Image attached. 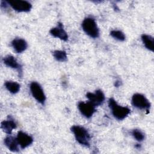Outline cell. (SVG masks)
Masks as SVG:
<instances>
[{
    "label": "cell",
    "instance_id": "obj_19",
    "mask_svg": "<svg viewBox=\"0 0 154 154\" xmlns=\"http://www.w3.org/2000/svg\"><path fill=\"white\" fill-rule=\"evenodd\" d=\"M132 135L134 138L138 141H142L144 139V134L140 129H134L132 132Z\"/></svg>",
    "mask_w": 154,
    "mask_h": 154
},
{
    "label": "cell",
    "instance_id": "obj_17",
    "mask_svg": "<svg viewBox=\"0 0 154 154\" xmlns=\"http://www.w3.org/2000/svg\"><path fill=\"white\" fill-rule=\"evenodd\" d=\"M53 56L57 61L60 62H64L67 60V54L64 51L56 50L54 51Z\"/></svg>",
    "mask_w": 154,
    "mask_h": 154
},
{
    "label": "cell",
    "instance_id": "obj_5",
    "mask_svg": "<svg viewBox=\"0 0 154 154\" xmlns=\"http://www.w3.org/2000/svg\"><path fill=\"white\" fill-rule=\"evenodd\" d=\"M31 93L35 99L43 105L46 100V96L41 85L37 82H32L29 86Z\"/></svg>",
    "mask_w": 154,
    "mask_h": 154
},
{
    "label": "cell",
    "instance_id": "obj_4",
    "mask_svg": "<svg viewBox=\"0 0 154 154\" xmlns=\"http://www.w3.org/2000/svg\"><path fill=\"white\" fill-rule=\"evenodd\" d=\"M132 105L140 109L149 111L150 108V103L149 100L142 94L135 93L132 97Z\"/></svg>",
    "mask_w": 154,
    "mask_h": 154
},
{
    "label": "cell",
    "instance_id": "obj_9",
    "mask_svg": "<svg viewBox=\"0 0 154 154\" xmlns=\"http://www.w3.org/2000/svg\"><path fill=\"white\" fill-rule=\"evenodd\" d=\"M17 140L21 149H25L33 142V138L31 136L22 132L19 131L17 135Z\"/></svg>",
    "mask_w": 154,
    "mask_h": 154
},
{
    "label": "cell",
    "instance_id": "obj_11",
    "mask_svg": "<svg viewBox=\"0 0 154 154\" xmlns=\"http://www.w3.org/2000/svg\"><path fill=\"white\" fill-rule=\"evenodd\" d=\"M11 45L17 53H21L26 50L28 45L26 42L22 38H16L11 42Z\"/></svg>",
    "mask_w": 154,
    "mask_h": 154
},
{
    "label": "cell",
    "instance_id": "obj_10",
    "mask_svg": "<svg viewBox=\"0 0 154 154\" xmlns=\"http://www.w3.org/2000/svg\"><path fill=\"white\" fill-rule=\"evenodd\" d=\"M49 32L52 36L64 41L68 40V35L63 28V25L60 22H58L57 26L52 28Z\"/></svg>",
    "mask_w": 154,
    "mask_h": 154
},
{
    "label": "cell",
    "instance_id": "obj_14",
    "mask_svg": "<svg viewBox=\"0 0 154 154\" xmlns=\"http://www.w3.org/2000/svg\"><path fill=\"white\" fill-rule=\"evenodd\" d=\"M17 127L16 123L10 117H8V119L4 120L1 123V128L2 131L7 134H10L14 129Z\"/></svg>",
    "mask_w": 154,
    "mask_h": 154
},
{
    "label": "cell",
    "instance_id": "obj_18",
    "mask_svg": "<svg viewBox=\"0 0 154 154\" xmlns=\"http://www.w3.org/2000/svg\"><path fill=\"white\" fill-rule=\"evenodd\" d=\"M110 35L111 37H112L114 38L119 40L123 42L125 40V34L119 30H112L110 32Z\"/></svg>",
    "mask_w": 154,
    "mask_h": 154
},
{
    "label": "cell",
    "instance_id": "obj_7",
    "mask_svg": "<svg viewBox=\"0 0 154 154\" xmlns=\"http://www.w3.org/2000/svg\"><path fill=\"white\" fill-rule=\"evenodd\" d=\"M78 107L81 113L88 119L90 118L96 112V106L90 101L87 102H79L78 104Z\"/></svg>",
    "mask_w": 154,
    "mask_h": 154
},
{
    "label": "cell",
    "instance_id": "obj_8",
    "mask_svg": "<svg viewBox=\"0 0 154 154\" xmlns=\"http://www.w3.org/2000/svg\"><path fill=\"white\" fill-rule=\"evenodd\" d=\"M86 97L96 106L102 105L105 100V95L100 90H97L94 93L88 92L87 93Z\"/></svg>",
    "mask_w": 154,
    "mask_h": 154
},
{
    "label": "cell",
    "instance_id": "obj_15",
    "mask_svg": "<svg viewBox=\"0 0 154 154\" xmlns=\"http://www.w3.org/2000/svg\"><path fill=\"white\" fill-rule=\"evenodd\" d=\"M142 42L145 46V47L151 51H153L154 50V38L150 35L147 34H143L141 35Z\"/></svg>",
    "mask_w": 154,
    "mask_h": 154
},
{
    "label": "cell",
    "instance_id": "obj_1",
    "mask_svg": "<svg viewBox=\"0 0 154 154\" xmlns=\"http://www.w3.org/2000/svg\"><path fill=\"white\" fill-rule=\"evenodd\" d=\"M108 106L113 116L119 120L125 119L130 113V109L126 106H122L117 104L113 98L108 100Z\"/></svg>",
    "mask_w": 154,
    "mask_h": 154
},
{
    "label": "cell",
    "instance_id": "obj_12",
    "mask_svg": "<svg viewBox=\"0 0 154 154\" xmlns=\"http://www.w3.org/2000/svg\"><path fill=\"white\" fill-rule=\"evenodd\" d=\"M3 63L7 67L17 69L19 73H22L21 66L18 63L16 59L11 55H7L3 58Z\"/></svg>",
    "mask_w": 154,
    "mask_h": 154
},
{
    "label": "cell",
    "instance_id": "obj_13",
    "mask_svg": "<svg viewBox=\"0 0 154 154\" xmlns=\"http://www.w3.org/2000/svg\"><path fill=\"white\" fill-rule=\"evenodd\" d=\"M4 144L6 147L11 152H17L19 151V143L17 138L12 136H7L4 139Z\"/></svg>",
    "mask_w": 154,
    "mask_h": 154
},
{
    "label": "cell",
    "instance_id": "obj_3",
    "mask_svg": "<svg viewBox=\"0 0 154 154\" xmlns=\"http://www.w3.org/2000/svg\"><path fill=\"white\" fill-rule=\"evenodd\" d=\"M84 31L92 38H97L99 36V29L95 20L92 17H86L82 23Z\"/></svg>",
    "mask_w": 154,
    "mask_h": 154
},
{
    "label": "cell",
    "instance_id": "obj_16",
    "mask_svg": "<svg viewBox=\"0 0 154 154\" xmlns=\"http://www.w3.org/2000/svg\"><path fill=\"white\" fill-rule=\"evenodd\" d=\"M4 85L5 86V88L12 94H16L20 90V86L16 82L8 81H5Z\"/></svg>",
    "mask_w": 154,
    "mask_h": 154
},
{
    "label": "cell",
    "instance_id": "obj_2",
    "mask_svg": "<svg viewBox=\"0 0 154 154\" xmlns=\"http://www.w3.org/2000/svg\"><path fill=\"white\" fill-rule=\"evenodd\" d=\"M71 131L73 133L76 140L80 144L85 147L90 146V135L85 128L81 126L74 125L72 126Z\"/></svg>",
    "mask_w": 154,
    "mask_h": 154
},
{
    "label": "cell",
    "instance_id": "obj_6",
    "mask_svg": "<svg viewBox=\"0 0 154 154\" xmlns=\"http://www.w3.org/2000/svg\"><path fill=\"white\" fill-rule=\"evenodd\" d=\"M7 1L13 10L18 12H28L32 8L31 4L26 1L14 0Z\"/></svg>",
    "mask_w": 154,
    "mask_h": 154
}]
</instances>
